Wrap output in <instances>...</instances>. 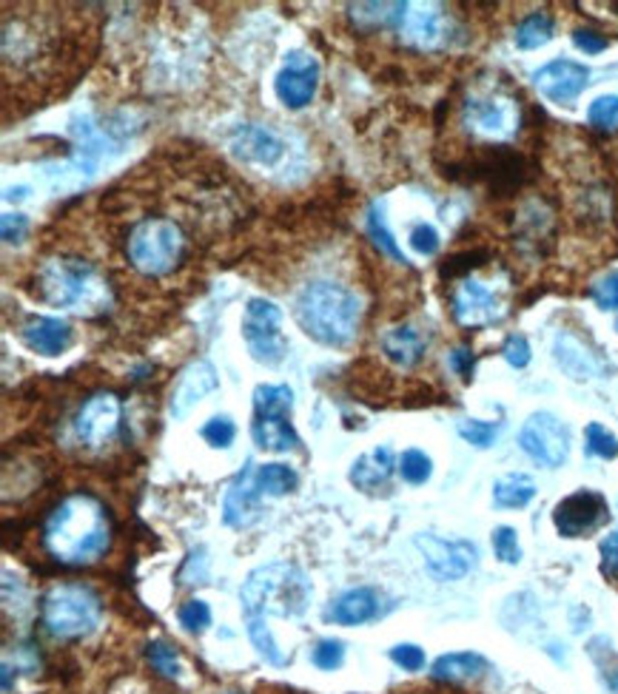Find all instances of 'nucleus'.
Masks as SVG:
<instances>
[{"mask_svg": "<svg viewBox=\"0 0 618 694\" xmlns=\"http://www.w3.org/2000/svg\"><path fill=\"white\" fill-rule=\"evenodd\" d=\"M109 509L89 493L63 499L43 523V550L63 567H89L109 553Z\"/></svg>", "mask_w": 618, "mask_h": 694, "instance_id": "f257e3e1", "label": "nucleus"}, {"mask_svg": "<svg viewBox=\"0 0 618 694\" xmlns=\"http://www.w3.org/2000/svg\"><path fill=\"white\" fill-rule=\"evenodd\" d=\"M294 319L314 342L348 348L360 333L363 302L345 285L311 282L297 296Z\"/></svg>", "mask_w": 618, "mask_h": 694, "instance_id": "f03ea898", "label": "nucleus"}, {"mask_svg": "<svg viewBox=\"0 0 618 694\" xmlns=\"http://www.w3.org/2000/svg\"><path fill=\"white\" fill-rule=\"evenodd\" d=\"M311 581L297 564L274 560L265 567H256L242 583L240 604L245 620L251 618H300L311 604Z\"/></svg>", "mask_w": 618, "mask_h": 694, "instance_id": "7ed1b4c3", "label": "nucleus"}, {"mask_svg": "<svg viewBox=\"0 0 618 694\" xmlns=\"http://www.w3.org/2000/svg\"><path fill=\"white\" fill-rule=\"evenodd\" d=\"M35 285H38L35 296L54 307L84 311V305L94 307L106 299V279L100 277V270L91 262L72 256L46 260L35 274Z\"/></svg>", "mask_w": 618, "mask_h": 694, "instance_id": "20e7f679", "label": "nucleus"}, {"mask_svg": "<svg viewBox=\"0 0 618 694\" xmlns=\"http://www.w3.org/2000/svg\"><path fill=\"white\" fill-rule=\"evenodd\" d=\"M103 601L86 583H58L40 601V623L52 641H80L100 627Z\"/></svg>", "mask_w": 618, "mask_h": 694, "instance_id": "39448f33", "label": "nucleus"}, {"mask_svg": "<svg viewBox=\"0 0 618 694\" xmlns=\"http://www.w3.org/2000/svg\"><path fill=\"white\" fill-rule=\"evenodd\" d=\"M189 254V239L174 219L146 217L128 231L126 256L143 277H168Z\"/></svg>", "mask_w": 618, "mask_h": 694, "instance_id": "423d86ee", "label": "nucleus"}, {"mask_svg": "<svg viewBox=\"0 0 618 694\" xmlns=\"http://www.w3.org/2000/svg\"><path fill=\"white\" fill-rule=\"evenodd\" d=\"M462 126L479 140H510L521 126L519 100L502 86H479L462 100Z\"/></svg>", "mask_w": 618, "mask_h": 694, "instance_id": "0eeeda50", "label": "nucleus"}, {"mask_svg": "<svg viewBox=\"0 0 618 694\" xmlns=\"http://www.w3.org/2000/svg\"><path fill=\"white\" fill-rule=\"evenodd\" d=\"M465 174L476 182H484L493 194H513L528 182V157L510 146H479L465 163Z\"/></svg>", "mask_w": 618, "mask_h": 694, "instance_id": "6e6552de", "label": "nucleus"}, {"mask_svg": "<svg viewBox=\"0 0 618 694\" xmlns=\"http://www.w3.org/2000/svg\"><path fill=\"white\" fill-rule=\"evenodd\" d=\"M242 339L260 365L277 367L286 358L288 342L282 337V311L272 299H249L245 316H242Z\"/></svg>", "mask_w": 618, "mask_h": 694, "instance_id": "1a4fd4ad", "label": "nucleus"}, {"mask_svg": "<svg viewBox=\"0 0 618 694\" xmlns=\"http://www.w3.org/2000/svg\"><path fill=\"white\" fill-rule=\"evenodd\" d=\"M451 316L459 328H491L507 316V302L496 288L482 279L465 277L451 293Z\"/></svg>", "mask_w": 618, "mask_h": 694, "instance_id": "9d476101", "label": "nucleus"}, {"mask_svg": "<svg viewBox=\"0 0 618 694\" xmlns=\"http://www.w3.org/2000/svg\"><path fill=\"white\" fill-rule=\"evenodd\" d=\"M519 447L544 467H562L570 456V430L553 413H533L521 425Z\"/></svg>", "mask_w": 618, "mask_h": 694, "instance_id": "9b49d317", "label": "nucleus"}, {"mask_svg": "<svg viewBox=\"0 0 618 694\" xmlns=\"http://www.w3.org/2000/svg\"><path fill=\"white\" fill-rule=\"evenodd\" d=\"M607 521H610V504L596 490H579L558 501L553 509V523L558 535L565 538H588L602 530Z\"/></svg>", "mask_w": 618, "mask_h": 694, "instance_id": "f8f14e48", "label": "nucleus"}, {"mask_svg": "<svg viewBox=\"0 0 618 694\" xmlns=\"http://www.w3.org/2000/svg\"><path fill=\"white\" fill-rule=\"evenodd\" d=\"M416 550L425 555L430 576L437 581H459L479 558V550L470 541H445L437 535H416Z\"/></svg>", "mask_w": 618, "mask_h": 694, "instance_id": "ddd939ff", "label": "nucleus"}, {"mask_svg": "<svg viewBox=\"0 0 618 694\" xmlns=\"http://www.w3.org/2000/svg\"><path fill=\"white\" fill-rule=\"evenodd\" d=\"M121 399L114 396V393H106V390H103V393H94V396L86 399L84 407L77 411V439L84 441L86 447L91 450L106 447L109 441L117 436V430H121Z\"/></svg>", "mask_w": 618, "mask_h": 694, "instance_id": "4468645a", "label": "nucleus"}, {"mask_svg": "<svg viewBox=\"0 0 618 694\" xmlns=\"http://www.w3.org/2000/svg\"><path fill=\"white\" fill-rule=\"evenodd\" d=\"M396 35L405 46L416 49V52H437L451 43V26H447L445 15L439 12V7H414L407 3L405 15H402Z\"/></svg>", "mask_w": 618, "mask_h": 694, "instance_id": "2eb2a0df", "label": "nucleus"}, {"mask_svg": "<svg viewBox=\"0 0 618 694\" xmlns=\"http://www.w3.org/2000/svg\"><path fill=\"white\" fill-rule=\"evenodd\" d=\"M319 86V63L305 52H291L279 68L274 91H277L279 103L288 109H305L314 100Z\"/></svg>", "mask_w": 618, "mask_h": 694, "instance_id": "dca6fc26", "label": "nucleus"}, {"mask_svg": "<svg viewBox=\"0 0 618 694\" xmlns=\"http://www.w3.org/2000/svg\"><path fill=\"white\" fill-rule=\"evenodd\" d=\"M535 89L542 98H547L556 105H573L579 94L588 89L590 68L576 63V60H551L533 75Z\"/></svg>", "mask_w": 618, "mask_h": 694, "instance_id": "f3484780", "label": "nucleus"}, {"mask_svg": "<svg viewBox=\"0 0 618 694\" xmlns=\"http://www.w3.org/2000/svg\"><path fill=\"white\" fill-rule=\"evenodd\" d=\"M217 388V367H214L209 358H197V362H191V365L177 376V381H174L168 411H172L174 418H186L197 402H203V399L209 396V393H214Z\"/></svg>", "mask_w": 618, "mask_h": 694, "instance_id": "a211bd4d", "label": "nucleus"}, {"mask_svg": "<svg viewBox=\"0 0 618 694\" xmlns=\"http://www.w3.org/2000/svg\"><path fill=\"white\" fill-rule=\"evenodd\" d=\"M254 464H245L240 476L235 478V484L228 487L226 499H223V521L235 530H245L260 518V490L254 481Z\"/></svg>", "mask_w": 618, "mask_h": 694, "instance_id": "6ab92c4d", "label": "nucleus"}, {"mask_svg": "<svg viewBox=\"0 0 618 694\" xmlns=\"http://www.w3.org/2000/svg\"><path fill=\"white\" fill-rule=\"evenodd\" d=\"M72 339H75L72 325L58 316H29L21 325V342L40 356H61L68 351Z\"/></svg>", "mask_w": 618, "mask_h": 694, "instance_id": "aec40b11", "label": "nucleus"}, {"mask_svg": "<svg viewBox=\"0 0 618 694\" xmlns=\"http://www.w3.org/2000/svg\"><path fill=\"white\" fill-rule=\"evenodd\" d=\"M379 351L391 365L411 370L428 353V333H422V328H416V325H396L379 337Z\"/></svg>", "mask_w": 618, "mask_h": 694, "instance_id": "412c9836", "label": "nucleus"}, {"mask_svg": "<svg viewBox=\"0 0 618 694\" xmlns=\"http://www.w3.org/2000/svg\"><path fill=\"white\" fill-rule=\"evenodd\" d=\"M237 157H242L245 163L263 165V168H272L282 160L286 154V140L265 126H245L237 131L235 142H231Z\"/></svg>", "mask_w": 618, "mask_h": 694, "instance_id": "4be33fe9", "label": "nucleus"}, {"mask_svg": "<svg viewBox=\"0 0 618 694\" xmlns=\"http://www.w3.org/2000/svg\"><path fill=\"white\" fill-rule=\"evenodd\" d=\"M379 609H382L379 592L360 586V590H348L337 601H331L325 618L340 623V627H360V623H368V620L377 618Z\"/></svg>", "mask_w": 618, "mask_h": 694, "instance_id": "5701e85b", "label": "nucleus"}, {"mask_svg": "<svg viewBox=\"0 0 618 694\" xmlns=\"http://www.w3.org/2000/svg\"><path fill=\"white\" fill-rule=\"evenodd\" d=\"M556 362L570 379L588 381L598 374V358L588 351V344L576 339L573 333H558L556 337Z\"/></svg>", "mask_w": 618, "mask_h": 694, "instance_id": "b1692460", "label": "nucleus"}, {"mask_svg": "<svg viewBox=\"0 0 618 694\" xmlns=\"http://www.w3.org/2000/svg\"><path fill=\"white\" fill-rule=\"evenodd\" d=\"M491 672L488 657L476 655V652H451V655L437 657V664L430 669V674L442 683H470Z\"/></svg>", "mask_w": 618, "mask_h": 694, "instance_id": "393cba45", "label": "nucleus"}, {"mask_svg": "<svg viewBox=\"0 0 618 694\" xmlns=\"http://www.w3.org/2000/svg\"><path fill=\"white\" fill-rule=\"evenodd\" d=\"M251 439H254L256 447L272 450V453H288L300 444V436L294 433L288 416H254Z\"/></svg>", "mask_w": 618, "mask_h": 694, "instance_id": "a878e982", "label": "nucleus"}, {"mask_svg": "<svg viewBox=\"0 0 618 694\" xmlns=\"http://www.w3.org/2000/svg\"><path fill=\"white\" fill-rule=\"evenodd\" d=\"M407 3H351L348 15L360 31H382L400 26Z\"/></svg>", "mask_w": 618, "mask_h": 694, "instance_id": "bb28decb", "label": "nucleus"}, {"mask_svg": "<svg viewBox=\"0 0 618 694\" xmlns=\"http://www.w3.org/2000/svg\"><path fill=\"white\" fill-rule=\"evenodd\" d=\"M393 472V453L388 447H377L368 456L356 458L354 467H351V484L360 487V490H377L388 481V476Z\"/></svg>", "mask_w": 618, "mask_h": 694, "instance_id": "cd10ccee", "label": "nucleus"}, {"mask_svg": "<svg viewBox=\"0 0 618 694\" xmlns=\"http://www.w3.org/2000/svg\"><path fill=\"white\" fill-rule=\"evenodd\" d=\"M533 499H535V484H533V478L525 476V472L502 476L496 484H493V504L502 509L528 507Z\"/></svg>", "mask_w": 618, "mask_h": 694, "instance_id": "c85d7f7f", "label": "nucleus"}, {"mask_svg": "<svg viewBox=\"0 0 618 694\" xmlns=\"http://www.w3.org/2000/svg\"><path fill=\"white\" fill-rule=\"evenodd\" d=\"M365 228H368V237L370 242L379 248V254H384L391 262L407 265V256L402 254V248L396 245V239H393L391 228H388V219H384V211H382V202H374L368 209V219H365Z\"/></svg>", "mask_w": 618, "mask_h": 694, "instance_id": "c756f323", "label": "nucleus"}, {"mask_svg": "<svg viewBox=\"0 0 618 694\" xmlns=\"http://www.w3.org/2000/svg\"><path fill=\"white\" fill-rule=\"evenodd\" d=\"M553 31H556V23L547 12H530L528 17H521V23L516 26V46L525 49V52H533V49H542L544 43H551Z\"/></svg>", "mask_w": 618, "mask_h": 694, "instance_id": "7c9ffc66", "label": "nucleus"}, {"mask_svg": "<svg viewBox=\"0 0 618 694\" xmlns=\"http://www.w3.org/2000/svg\"><path fill=\"white\" fill-rule=\"evenodd\" d=\"M294 390L288 384H256L254 413L256 416H291Z\"/></svg>", "mask_w": 618, "mask_h": 694, "instance_id": "2f4dec72", "label": "nucleus"}, {"mask_svg": "<svg viewBox=\"0 0 618 694\" xmlns=\"http://www.w3.org/2000/svg\"><path fill=\"white\" fill-rule=\"evenodd\" d=\"M256 490L263 495H288L294 493L300 478L297 472L288 467V464H263L254 476Z\"/></svg>", "mask_w": 618, "mask_h": 694, "instance_id": "473e14b6", "label": "nucleus"}, {"mask_svg": "<svg viewBox=\"0 0 618 694\" xmlns=\"http://www.w3.org/2000/svg\"><path fill=\"white\" fill-rule=\"evenodd\" d=\"M491 260V251L488 248H468V251H459V254L447 256L442 262V268H439V277L445 279V282H453V279H465L470 277L474 270L484 268Z\"/></svg>", "mask_w": 618, "mask_h": 694, "instance_id": "72a5a7b5", "label": "nucleus"}, {"mask_svg": "<svg viewBox=\"0 0 618 694\" xmlns=\"http://www.w3.org/2000/svg\"><path fill=\"white\" fill-rule=\"evenodd\" d=\"M245 629H249L251 643H254V649L260 652V657H263L265 664L288 666V655L279 649L277 641H274V635H272V629H268V623H265L263 618L245 620Z\"/></svg>", "mask_w": 618, "mask_h": 694, "instance_id": "f704fd0d", "label": "nucleus"}, {"mask_svg": "<svg viewBox=\"0 0 618 694\" xmlns=\"http://www.w3.org/2000/svg\"><path fill=\"white\" fill-rule=\"evenodd\" d=\"M146 657H149L151 669L163 674V678H168V680L180 678V672H182L180 657H177L174 646H168L166 641H151L149 646H146Z\"/></svg>", "mask_w": 618, "mask_h": 694, "instance_id": "c9c22d12", "label": "nucleus"}, {"mask_svg": "<svg viewBox=\"0 0 618 694\" xmlns=\"http://www.w3.org/2000/svg\"><path fill=\"white\" fill-rule=\"evenodd\" d=\"M584 441H588V453L598 458H618V439L598 421H590L588 430H584Z\"/></svg>", "mask_w": 618, "mask_h": 694, "instance_id": "e433bc0d", "label": "nucleus"}, {"mask_svg": "<svg viewBox=\"0 0 618 694\" xmlns=\"http://www.w3.org/2000/svg\"><path fill=\"white\" fill-rule=\"evenodd\" d=\"M588 123L598 131H613L618 128V94H602L590 103Z\"/></svg>", "mask_w": 618, "mask_h": 694, "instance_id": "4c0bfd02", "label": "nucleus"}, {"mask_svg": "<svg viewBox=\"0 0 618 694\" xmlns=\"http://www.w3.org/2000/svg\"><path fill=\"white\" fill-rule=\"evenodd\" d=\"M400 472L407 484L419 487L425 484L430 478V472H433V462H430V456H425L422 450H405L400 458Z\"/></svg>", "mask_w": 618, "mask_h": 694, "instance_id": "58836bf2", "label": "nucleus"}, {"mask_svg": "<svg viewBox=\"0 0 618 694\" xmlns=\"http://www.w3.org/2000/svg\"><path fill=\"white\" fill-rule=\"evenodd\" d=\"M459 436L468 441V444H474V447L488 450L493 447V441H496L499 425L496 421H479V418H462Z\"/></svg>", "mask_w": 618, "mask_h": 694, "instance_id": "ea45409f", "label": "nucleus"}, {"mask_svg": "<svg viewBox=\"0 0 618 694\" xmlns=\"http://www.w3.org/2000/svg\"><path fill=\"white\" fill-rule=\"evenodd\" d=\"M590 299L602 311H618V270H607L590 285Z\"/></svg>", "mask_w": 618, "mask_h": 694, "instance_id": "a19ab883", "label": "nucleus"}, {"mask_svg": "<svg viewBox=\"0 0 618 694\" xmlns=\"http://www.w3.org/2000/svg\"><path fill=\"white\" fill-rule=\"evenodd\" d=\"M493 553L502 564H519L521 560V546H519V535L513 527H496L493 530Z\"/></svg>", "mask_w": 618, "mask_h": 694, "instance_id": "79ce46f5", "label": "nucleus"}, {"mask_svg": "<svg viewBox=\"0 0 618 694\" xmlns=\"http://www.w3.org/2000/svg\"><path fill=\"white\" fill-rule=\"evenodd\" d=\"M203 439L209 441L212 447H219V450L231 447L237 439V425L228 416H214L212 421L203 427Z\"/></svg>", "mask_w": 618, "mask_h": 694, "instance_id": "37998d69", "label": "nucleus"}, {"mask_svg": "<svg viewBox=\"0 0 618 694\" xmlns=\"http://www.w3.org/2000/svg\"><path fill=\"white\" fill-rule=\"evenodd\" d=\"M180 623L189 629V632H205V629L212 627V609H209V604L200 601V597L186 601V604L180 606Z\"/></svg>", "mask_w": 618, "mask_h": 694, "instance_id": "c03bdc74", "label": "nucleus"}, {"mask_svg": "<svg viewBox=\"0 0 618 694\" xmlns=\"http://www.w3.org/2000/svg\"><path fill=\"white\" fill-rule=\"evenodd\" d=\"M342 660H345V643L342 641H319L317 649H314V666L325 669V672H333L340 669Z\"/></svg>", "mask_w": 618, "mask_h": 694, "instance_id": "a18cd8bd", "label": "nucleus"}, {"mask_svg": "<svg viewBox=\"0 0 618 694\" xmlns=\"http://www.w3.org/2000/svg\"><path fill=\"white\" fill-rule=\"evenodd\" d=\"M502 356H505V362L510 367H516V370H521V367H528L530 365V342L521 333H510V337L505 339V344H502Z\"/></svg>", "mask_w": 618, "mask_h": 694, "instance_id": "49530a36", "label": "nucleus"}, {"mask_svg": "<svg viewBox=\"0 0 618 694\" xmlns=\"http://www.w3.org/2000/svg\"><path fill=\"white\" fill-rule=\"evenodd\" d=\"M598 555H602L604 578L613 583H618V527L604 535V541L598 544Z\"/></svg>", "mask_w": 618, "mask_h": 694, "instance_id": "de8ad7c7", "label": "nucleus"}, {"mask_svg": "<svg viewBox=\"0 0 618 694\" xmlns=\"http://www.w3.org/2000/svg\"><path fill=\"white\" fill-rule=\"evenodd\" d=\"M411 248H414L416 254L433 256L439 251V231L430 223H419L411 231Z\"/></svg>", "mask_w": 618, "mask_h": 694, "instance_id": "09e8293b", "label": "nucleus"}, {"mask_svg": "<svg viewBox=\"0 0 618 694\" xmlns=\"http://www.w3.org/2000/svg\"><path fill=\"white\" fill-rule=\"evenodd\" d=\"M391 660L396 666H402L405 672H419L425 666V652L416 643H400V646L391 649Z\"/></svg>", "mask_w": 618, "mask_h": 694, "instance_id": "8fccbe9b", "label": "nucleus"}, {"mask_svg": "<svg viewBox=\"0 0 618 694\" xmlns=\"http://www.w3.org/2000/svg\"><path fill=\"white\" fill-rule=\"evenodd\" d=\"M29 217L26 214H7L3 217V242L7 245H21L23 239L29 237Z\"/></svg>", "mask_w": 618, "mask_h": 694, "instance_id": "3c124183", "label": "nucleus"}, {"mask_svg": "<svg viewBox=\"0 0 618 694\" xmlns=\"http://www.w3.org/2000/svg\"><path fill=\"white\" fill-rule=\"evenodd\" d=\"M573 43L576 49H581L584 54H602L604 49L610 46V40H607V35H602V31L596 29H576Z\"/></svg>", "mask_w": 618, "mask_h": 694, "instance_id": "603ef678", "label": "nucleus"}, {"mask_svg": "<svg viewBox=\"0 0 618 694\" xmlns=\"http://www.w3.org/2000/svg\"><path fill=\"white\" fill-rule=\"evenodd\" d=\"M474 365H476V356L470 348H456V351H451L453 374H459L462 379H470V374H474Z\"/></svg>", "mask_w": 618, "mask_h": 694, "instance_id": "864d4df0", "label": "nucleus"}, {"mask_svg": "<svg viewBox=\"0 0 618 694\" xmlns=\"http://www.w3.org/2000/svg\"><path fill=\"white\" fill-rule=\"evenodd\" d=\"M613 686H616V689H618V672H616V678H613Z\"/></svg>", "mask_w": 618, "mask_h": 694, "instance_id": "5fc2aeb1", "label": "nucleus"}]
</instances>
